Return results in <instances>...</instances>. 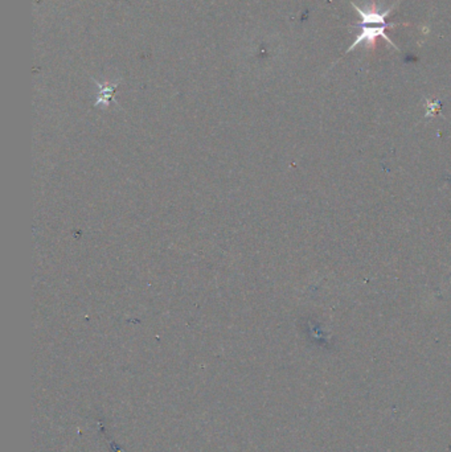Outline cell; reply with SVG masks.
I'll list each match as a JSON object with an SVG mask.
<instances>
[{
	"instance_id": "cell-1",
	"label": "cell",
	"mask_w": 451,
	"mask_h": 452,
	"mask_svg": "<svg viewBox=\"0 0 451 452\" xmlns=\"http://www.w3.org/2000/svg\"><path fill=\"white\" fill-rule=\"evenodd\" d=\"M351 4L352 7L356 10V12L361 17V25H360V32L356 36L355 41L347 50L346 54L351 53L352 50L357 48L360 44L373 43L377 37H383L385 41L389 43L395 50H400V48L392 41V39L386 34V31L389 28H395L399 25L396 23H388V20H386L388 17L392 14L395 6L380 12L377 8H361L357 4H355L353 1Z\"/></svg>"
}]
</instances>
